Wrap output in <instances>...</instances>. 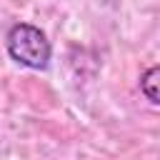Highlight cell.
I'll list each match as a JSON object with an SVG mask.
<instances>
[{"label":"cell","mask_w":160,"mask_h":160,"mask_svg":"<svg viewBox=\"0 0 160 160\" xmlns=\"http://www.w3.org/2000/svg\"><path fill=\"white\" fill-rule=\"evenodd\" d=\"M158 82H160V68H158V65H152V68H148V70L142 72V78H140V90H142V95H145L152 105H158V102H160Z\"/></svg>","instance_id":"obj_2"},{"label":"cell","mask_w":160,"mask_h":160,"mask_svg":"<svg viewBox=\"0 0 160 160\" xmlns=\"http://www.w3.org/2000/svg\"><path fill=\"white\" fill-rule=\"evenodd\" d=\"M8 52L15 62L30 68V70H45L50 62V40L45 38V32L30 22H18L8 30L5 38Z\"/></svg>","instance_id":"obj_1"}]
</instances>
